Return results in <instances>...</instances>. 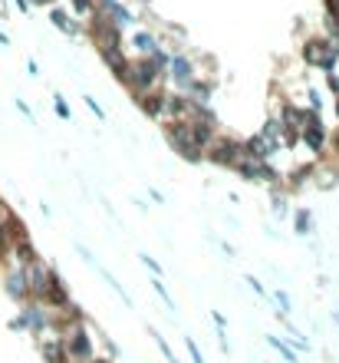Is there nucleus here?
Returning <instances> with one entry per match:
<instances>
[{"label":"nucleus","instance_id":"nucleus-1","mask_svg":"<svg viewBox=\"0 0 339 363\" xmlns=\"http://www.w3.org/2000/svg\"><path fill=\"white\" fill-rule=\"evenodd\" d=\"M59 337H63V350H66V360L70 363H89L96 357L92 337H89L83 320H73V324L59 327Z\"/></svg>","mask_w":339,"mask_h":363},{"label":"nucleus","instance_id":"nucleus-2","mask_svg":"<svg viewBox=\"0 0 339 363\" xmlns=\"http://www.w3.org/2000/svg\"><path fill=\"white\" fill-rule=\"evenodd\" d=\"M165 70L155 66L152 57H138L125 66V76H122V83H129V90L132 92H145V90H155L158 83H162Z\"/></svg>","mask_w":339,"mask_h":363},{"label":"nucleus","instance_id":"nucleus-3","mask_svg":"<svg viewBox=\"0 0 339 363\" xmlns=\"http://www.w3.org/2000/svg\"><path fill=\"white\" fill-rule=\"evenodd\" d=\"M165 133H168V146L178 152V155H185L188 162H201L205 159V149L194 142L192 136V126H188V119L181 122H165Z\"/></svg>","mask_w":339,"mask_h":363},{"label":"nucleus","instance_id":"nucleus-4","mask_svg":"<svg viewBox=\"0 0 339 363\" xmlns=\"http://www.w3.org/2000/svg\"><path fill=\"white\" fill-rule=\"evenodd\" d=\"M207 159H214L218 166H227V168H234L247 152H244V142H237V139H218L214 136V142L205 149Z\"/></svg>","mask_w":339,"mask_h":363},{"label":"nucleus","instance_id":"nucleus-5","mask_svg":"<svg viewBox=\"0 0 339 363\" xmlns=\"http://www.w3.org/2000/svg\"><path fill=\"white\" fill-rule=\"evenodd\" d=\"M53 268L50 264H43L40 257L37 261H30L27 264V288H30V297L33 301H43L46 297V291H50V284H53Z\"/></svg>","mask_w":339,"mask_h":363},{"label":"nucleus","instance_id":"nucleus-6","mask_svg":"<svg viewBox=\"0 0 339 363\" xmlns=\"http://www.w3.org/2000/svg\"><path fill=\"white\" fill-rule=\"evenodd\" d=\"M92 37H96V46H99V50L122 46V27L112 23L103 10H96V17H92Z\"/></svg>","mask_w":339,"mask_h":363},{"label":"nucleus","instance_id":"nucleus-7","mask_svg":"<svg viewBox=\"0 0 339 363\" xmlns=\"http://www.w3.org/2000/svg\"><path fill=\"white\" fill-rule=\"evenodd\" d=\"M303 60L326 70V73H333L336 70V50H333V43H326V40H307L303 43Z\"/></svg>","mask_w":339,"mask_h":363},{"label":"nucleus","instance_id":"nucleus-8","mask_svg":"<svg viewBox=\"0 0 339 363\" xmlns=\"http://www.w3.org/2000/svg\"><path fill=\"white\" fill-rule=\"evenodd\" d=\"M3 291H7L10 301L27 304L30 288H27V268H23V264H10V268H7V274H3Z\"/></svg>","mask_w":339,"mask_h":363},{"label":"nucleus","instance_id":"nucleus-9","mask_svg":"<svg viewBox=\"0 0 339 363\" xmlns=\"http://www.w3.org/2000/svg\"><path fill=\"white\" fill-rule=\"evenodd\" d=\"M300 136H303V142H307L313 152H323L326 149V129H323V122H320V112H303Z\"/></svg>","mask_w":339,"mask_h":363},{"label":"nucleus","instance_id":"nucleus-10","mask_svg":"<svg viewBox=\"0 0 339 363\" xmlns=\"http://www.w3.org/2000/svg\"><path fill=\"white\" fill-rule=\"evenodd\" d=\"M168 73H172V79H175V86H188L194 79V63L185 57V53H172L168 57Z\"/></svg>","mask_w":339,"mask_h":363},{"label":"nucleus","instance_id":"nucleus-11","mask_svg":"<svg viewBox=\"0 0 339 363\" xmlns=\"http://www.w3.org/2000/svg\"><path fill=\"white\" fill-rule=\"evenodd\" d=\"M40 350H43L46 363H66V350H63V337H43L40 333Z\"/></svg>","mask_w":339,"mask_h":363},{"label":"nucleus","instance_id":"nucleus-12","mask_svg":"<svg viewBox=\"0 0 339 363\" xmlns=\"http://www.w3.org/2000/svg\"><path fill=\"white\" fill-rule=\"evenodd\" d=\"M135 103H138V109H142L145 116H155V119H158V109H162V90L155 86V90L135 92Z\"/></svg>","mask_w":339,"mask_h":363},{"label":"nucleus","instance_id":"nucleus-13","mask_svg":"<svg viewBox=\"0 0 339 363\" xmlns=\"http://www.w3.org/2000/svg\"><path fill=\"white\" fill-rule=\"evenodd\" d=\"M50 20H53V23H56V27L66 33V37H76V23L66 14H63V10H50Z\"/></svg>","mask_w":339,"mask_h":363},{"label":"nucleus","instance_id":"nucleus-14","mask_svg":"<svg viewBox=\"0 0 339 363\" xmlns=\"http://www.w3.org/2000/svg\"><path fill=\"white\" fill-rule=\"evenodd\" d=\"M135 46L142 50V57H148V53H155V50H158V43H155V37H152V33H135Z\"/></svg>","mask_w":339,"mask_h":363},{"label":"nucleus","instance_id":"nucleus-15","mask_svg":"<svg viewBox=\"0 0 339 363\" xmlns=\"http://www.w3.org/2000/svg\"><path fill=\"white\" fill-rule=\"evenodd\" d=\"M267 340H270V347L280 350V357H283L287 363H296V353L290 350V344H283V340H277V337H267Z\"/></svg>","mask_w":339,"mask_h":363},{"label":"nucleus","instance_id":"nucleus-16","mask_svg":"<svg viewBox=\"0 0 339 363\" xmlns=\"http://www.w3.org/2000/svg\"><path fill=\"white\" fill-rule=\"evenodd\" d=\"M152 337H155V344H158V350L165 353V360H168V363H178V357L172 353V347L165 344V337H162V333H158V331H152Z\"/></svg>","mask_w":339,"mask_h":363},{"label":"nucleus","instance_id":"nucleus-17","mask_svg":"<svg viewBox=\"0 0 339 363\" xmlns=\"http://www.w3.org/2000/svg\"><path fill=\"white\" fill-rule=\"evenodd\" d=\"M73 7H76V14H83V17L96 14V0H73Z\"/></svg>","mask_w":339,"mask_h":363},{"label":"nucleus","instance_id":"nucleus-18","mask_svg":"<svg viewBox=\"0 0 339 363\" xmlns=\"http://www.w3.org/2000/svg\"><path fill=\"white\" fill-rule=\"evenodd\" d=\"M296 231H300V235H307V231H310V212L296 215Z\"/></svg>","mask_w":339,"mask_h":363},{"label":"nucleus","instance_id":"nucleus-19","mask_svg":"<svg viewBox=\"0 0 339 363\" xmlns=\"http://www.w3.org/2000/svg\"><path fill=\"white\" fill-rule=\"evenodd\" d=\"M53 106H56L59 119H70V106H66V99H63V96H56V99H53Z\"/></svg>","mask_w":339,"mask_h":363},{"label":"nucleus","instance_id":"nucleus-20","mask_svg":"<svg viewBox=\"0 0 339 363\" xmlns=\"http://www.w3.org/2000/svg\"><path fill=\"white\" fill-rule=\"evenodd\" d=\"M185 344H188V353H192V360H194V363H205V357H201V350H198V344H194L192 337H188Z\"/></svg>","mask_w":339,"mask_h":363},{"label":"nucleus","instance_id":"nucleus-21","mask_svg":"<svg viewBox=\"0 0 339 363\" xmlns=\"http://www.w3.org/2000/svg\"><path fill=\"white\" fill-rule=\"evenodd\" d=\"M138 257H142V261L148 264V271H152V274H162V264H158L155 257H148V255H138Z\"/></svg>","mask_w":339,"mask_h":363},{"label":"nucleus","instance_id":"nucleus-22","mask_svg":"<svg viewBox=\"0 0 339 363\" xmlns=\"http://www.w3.org/2000/svg\"><path fill=\"white\" fill-rule=\"evenodd\" d=\"M86 106L92 109V112H96V119H103V106H99V103H96L92 96H86Z\"/></svg>","mask_w":339,"mask_h":363},{"label":"nucleus","instance_id":"nucleus-23","mask_svg":"<svg viewBox=\"0 0 339 363\" xmlns=\"http://www.w3.org/2000/svg\"><path fill=\"white\" fill-rule=\"evenodd\" d=\"M277 307H280V311H290V297H287L283 291H277Z\"/></svg>","mask_w":339,"mask_h":363},{"label":"nucleus","instance_id":"nucleus-24","mask_svg":"<svg viewBox=\"0 0 339 363\" xmlns=\"http://www.w3.org/2000/svg\"><path fill=\"white\" fill-rule=\"evenodd\" d=\"M17 109H20V112H23L27 119H33V112H30V106H27V103H23V99H17Z\"/></svg>","mask_w":339,"mask_h":363},{"label":"nucleus","instance_id":"nucleus-25","mask_svg":"<svg viewBox=\"0 0 339 363\" xmlns=\"http://www.w3.org/2000/svg\"><path fill=\"white\" fill-rule=\"evenodd\" d=\"M14 3H17V10H23V14H30V3H27V0H14Z\"/></svg>","mask_w":339,"mask_h":363},{"label":"nucleus","instance_id":"nucleus-26","mask_svg":"<svg viewBox=\"0 0 339 363\" xmlns=\"http://www.w3.org/2000/svg\"><path fill=\"white\" fill-rule=\"evenodd\" d=\"M30 3H37V7H50L53 0H30Z\"/></svg>","mask_w":339,"mask_h":363},{"label":"nucleus","instance_id":"nucleus-27","mask_svg":"<svg viewBox=\"0 0 339 363\" xmlns=\"http://www.w3.org/2000/svg\"><path fill=\"white\" fill-rule=\"evenodd\" d=\"M333 149L339 152V133H336V136H333Z\"/></svg>","mask_w":339,"mask_h":363},{"label":"nucleus","instance_id":"nucleus-28","mask_svg":"<svg viewBox=\"0 0 339 363\" xmlns=\"http://www.w3.org/2000/svg\"><path fill=\"white\" fill-rule=\"evenodd\" d=\"M336 96H339V92H336ZM336 112H339V99H336Z\"/></svg>","mask_w":339,"mask_h":363},{"label":"nucleus","instance_id":"nucleus-29","mask_svg":"<svg viewBox=\"0 0 339 363\" xmlns=\"http://www.w3.org/2000/svg\"><path fill=\"white\" fill-rule=\"evenodd\" d=\"M99 3H105V0H96V7H99Z\"/></svg>","mask_w":339,"mask_h":363},{"label":"nucleus","instance_id":"nucleus-30","mask_svg":"<svg viewBox=\"0 0 339 363\" xmlns=\"http://www.w3.org/2000/svg\"><path fill=\"white\" fill-rule=\"evenodd\" d=\"M333 317H336V320H339V314H333Z\"/></svg>","mask_w":339,"mask_h":363}]
</instances>
